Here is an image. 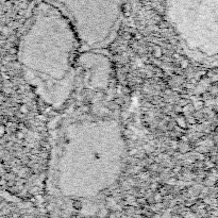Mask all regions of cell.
<instances>
[{
  "label": "cell",
  "mask_w": 218,
  "mask_h": 218,
  "mask_svg": "<svg viewBox=\"0 0 218 218\" xmlns=\"http://www.w3.org/2000/svg\"><path fill=\"white\" fill-rule=\"evenodd\" d=\"M80 46L72 23L53 6L38 10L22 38L19 60L26 79L34 92L56 109L72 92Z\"/></svg>",
  "instance_id": "1"
}]
</instances>
